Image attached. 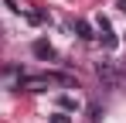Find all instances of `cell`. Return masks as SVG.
Wrapping results in <instances>:
<instances>
[{
    "label": "cell",
    "mask_w": 126,
    "mask_h": 123,
    "mask_svg": "<svg viewBox=\"0 0 126 123\" xmlns=\"http://www.w3.org/2000/svg\"><path fill=\"white\" fill-rule=\"evenodd\" d=\"M34 55H38V58H44V62L58 58V55H55V48H51L48 41H34Z\"/></svg>",
    "instance_id": "277c9868"
},
{
    "label": "cell",
    "mask_w": 126,
    "mask_h": 123,
    "mask_svg": "<svg viewBox=\"0 0 126 123\" xmlns=\"http://www.w3.org/2000/svg\"><path fill=\"white\" fill-rule=\"evenodd\" d=\"M51 85H75V82H72V75H62V72H41V75H21L17 79V89H24V92H48Z\"/></svg>",
    "instance_id": "6da1fadb"
},
{
    "label": "cell",
    "mask_w": 126,
    "mask_h": 123,
    "mask_svg": "<svg viewBox=\"0 0 126 123\" xmlns=\"http://www.w3.org/2000/svg\"><path fill=\"white\" fill-rule=\"evenodd\" d=\"M95 31H99V38H102V48H109V51H112V48L119 44V38L112 34V24H109L106 17H99V20H95Z\"/></svg>",
    "instance_id": "3957f363"
},
{
    "label": "cell",
    "mask_w": 126,
    "mask_h": 123,
    "mask_svg": "<svg viewBox=\"0 0 126 123\" xmlns=\"http://www.w3.org/2000/svg\"><path fill=\"white\" fill-rule=\"evenodd\" d=\"M48 123H72V116H68V113H51Z\"/></svg>",
    "instance_id": "52a82bcc"
},
{
    "label": "cell",
    "mask_w": 126,
    "mask_h": 123,
    "mask_svg": "<svg viewBox=\"0 0 126 123\" xmlns=\"http://www.w3.org/2000/svg\"><path fill=\"white\" fill-rule=\"evenodd\" d=\"M75 31H79V38H82V41H92V38H95V31H92L89 20H75Z\"/></svg>",
    "instance_id": "5b68a950"
},
{
    "label": "cell",
    "mask_w": 126,
    "mask_h": 123,
    "mask_svg": "<svg viewBox=\"0 0 126 123\" xmlns=\"http://www.w3.org/2000/svg\"><path fill=\"white\" fill-rule=\"evenodd\" d=\"M116 7H119V10H123V14H126V0H116Z\"/></svg>",
    "instance_id": "ba28073f"
},
{
    "label": "cell",
    "mask_w": 126,
    "mask_h": 123,
    "mask_svg": "<svg viewBox=\"0 0 126 123\" xmlns=\"http://www.w3.org/2000/svg\"><path fill=\"white\" fill-rule=\"evenodd\" d=\"M95 75H99V82H102L106 89H112V85L119 82V72H116L112 62H99V65H95Z\"/></svg>",
    "instance_id": "7a4b0ae2"
},
{
    "label": "cell",
    "mask_w": 126,
    "mask_h": 123,
    "mask_svg": "<svg viewBox=\"0 0 126 123\" xmlns=\"http://www.w3.org/2000/svg\"><path fill=\"white\" fill-rule=\"evenodd\" d=\"M58 106H62V113H68V109H79L82 102L75 99V96H68V92H65V96H58Z\"/></svg>",
    "instance_id": "8992f818"
}]
</instances>
